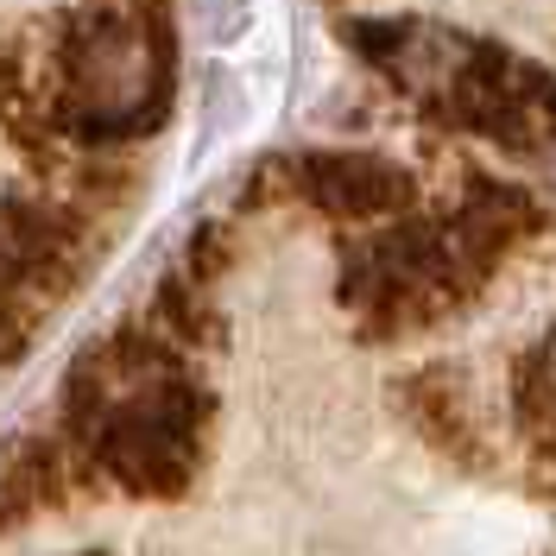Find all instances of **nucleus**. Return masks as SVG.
Instances as JSON below:
<instances>
[{
  "mask_svg": "<svg viewBox=\"0 0 556 556\" xmlns=\"http://www.w3.org/2000/svg\"><path fill=\"white\" fill-rule=\"evenodd\" d=\"M544 208L525 184L475 172L462 203L443 215H392L367 241L342 247V311L354 316L361 336L374 342H399L430 323L455 316L486 291V278L500 273V260L519 241L538 235Z\"/></svg>",
  "mask_w": 556,
  "mask_h": 556,
  "instance_id": "1",
  "label": "nucleus"
},
{
  "mask_svg": "<svg viewBox=\"0 0 556 556\" xmlns=\"http://www.w3.org/2000/svg\"><path fill=\"white\" fill-rule=\"evenodd\" d=\"M177 20L134 0H83L20 76L70 146L152 134L172 108Z\"/></svg>",
  "mask_w": 556,
  "mask_h": 556,
  "instance_id": "2",
  "label": "nucleus"
},
{
  "mask_svg": "<svg viewBox=\"0 0 556 556\" xmlns=\"http://www.w3.org/2000/svg\"><path fill=\"white\" fill-rule=\"evenodd\" d=\"M348 38L430 121L455 134L493 139L506 152H531L556 139V76L493 38H468L430 20H354Z\"/></svg>",
  "mask_w": 556,
  "mask_h": 556,
  "instance_id": "3",
  "label": "nucleus"
},
{
  "mask_svg": "<svg viewBox=\"0 0 556 556\" xmlns=\"http://www.w3.org/2000/svg\"><path fill=\"white\" fill-rule=\"evenodd\" d=\"M64 430L89 450L102 486H121L134 500H172L203 468L208 392L190 380V367H177L134 392H114L108 405H96Z\"/></svg>",
  "mask_w": 556,
  "mask_h": 556,
  "instance_id": "4",
  "label": "nucleus"
},
{
  "mask_svg": "<svg viewBox=\"0 0 556 556\" xmlns=\"http://www.w3.org/2000/svg\"><path fill=\"white\" fill-rule=\"evenodd\" d=\"M291 197L323 208L336 222H392L417 208V177L374 152H298L285 159Z\"/></svg>",
  "mask_w": 556,
  "mask_h": 556,
  "instance_id": "5",
  "label": "nucleus"
},
{
  "mask_svg": "<svg viewBox=\"0 0 556 556\" xmlns=\"http://www.w3.org/2000/svg\"><path fill=\"white\" fill-rule=\"evenodd\" d=\"M0 486H7V500H13L20 513H64V506H83V500L108 493L102 475H96V462H89V450L70 437L64 424L20 437V443L7 450Z\"/></svg>",
  "mask_w": 556,
  "mask_h": 556,
  "instance_id": "6",
  "label": "nucleus"
},
{
  "mask_svg": "<svg viewBox=\"0 0 556 556\" xmlns=\"http://www.w3.org/2000/svg\"><path fill=\"white\" fill-rule=\"evenodd\" d=\"M399 405L424 430V443H437L443 455H455L462 468H486L493 450L481 437V417H475V392L455 367H417L399 380Z\"/></svg>",
  "mask_w": 556,
  "mask_h": 556,
  "instance_id": "7",
  "label": "nucleus"
},
{
  "mask_svg": "<svg viewBox=\"0 0 556 556\" xmlns=\"http://www.w3.org/2000/svg\"><path fill=\"white\" fill-rule=\"evenodd\" d=\"M159 336H172L184 354L190 348H215L222 342V311L208 304V285L203 278H190L177 266L172 278H159V291H152V316H146Z\"/></svg>",
  "mask_w": 556,
  "mask_h": 556,
  "instance_id": "8",
  "label": "nucleus"
},
{
  "mask_svg": "<svg viewBox=\"0 0 556 556\" xmlns=\"http://www.w3.org/2000/svg\"><path fill=\"white\" fill-rule=\"evenodd\" d=\"M513 417L531 437L538 462L556 468V342L519 354V367H513Z\"/></svg>",
  "mask_w": 556,
  "mask_h": 556,
  "instance_id": "9",
  "label": "nucleus"
},
{
  "mask_svg": "<svg viewBox=\"0 0 556 556\" xmlns=\"http://www.w3.org/2000/svg\"><path fill=\"white\" fill-rule=\"evenodd\" d=\"M208 7H215V13H208V20H215V38H235L247 26V7H241V0H208Z\"/></svg>",
  "mask_w": 556,
  "mask_h": 556,
  "instance_id": "10",
  "label": "nucleus"
}]
</instances>
